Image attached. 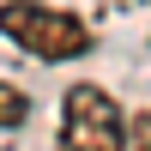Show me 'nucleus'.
<instances>
[{"mask_svg":"<svg viewBox=\"0 0 151 151\" xmlns=\"http://www.w3.org/2000/svg\"><path fill=\"white\" fill-rule=\"evenodd\" d=\"M0 36L36 60H79L97 48L85 18H73L60 6H42V0H0Z\"/></svg>","mask_w":151,"mask_h":151,"instance_id":"obj_1","label":"nucleus"},{"mask_svg":"<svg viewBox=\"0 0 151 151\" xmlns=\"http://www.w3.org/2000/svg\"><path fill=\"white\" fill-rule=\"evenodd\" d=\"M55 151H127V115L103 85H73L60 97V145Z\"/></svg>","mask_w":151,"mask_h":151,"instance_id":"obj_2","label":"nucleus"},{"mask_svg":"<svg viewBox=\"0 0 151 151\" xmlns=\"http://www.w3.org/2000/svg\"><path fill=\"white\" fill-rule=\"evenodd\" d=\"M24 115H30V97L0 79V127H24Z\"/></svg>","mask_w":151,"mask_h":151,"instance_id":"obj_3","label":"nucleus"},{"mask_svg":"<svg viewBox=\"0 0 151 151\" xmlns=\"http://www.w3.org/2000/svg\"><path fill=\"white\" fill-rule=\"evenodd\" d=\"M127 145H133V151H151V109H145V115L127 127Z\"/></svg>","mask_w":151,"mask_h":151,"instance_id":"obj_4","label":"nucleus"}]
</instances>
